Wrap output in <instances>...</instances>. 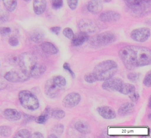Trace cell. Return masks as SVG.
<instances>
[{"instance_id": "cell-43", "label": "cell", "mask_w": 151, "mask_h": 138, "mask_svg": "<svg viewBox=\"0 0 151 138\" xmlns=\"http://www.w3.org/2000/svg\"><path fill=\"white\" fill-rule=\"evenodd\" d=\"M11 32V29L7 27L0 28V34L2 35H5Z\"/></svg>"}, {"instance_id": "cell-38", "label": "cell", "mask_w": 151, "mask_h": 138, "mask_svg": "<svg viewBox=\"0 0 151 138\" xmlns=\"http://www.w3.org/2000/svg\"><path fill=\"white\" fill-rule=\"evenodd\" d=\"M129 97L132 102H136L139 99V95L137 92H136L134 91V92L129 94Z\"/></svg>"}, {"instance_id": "cell-9", "label": "cell", "mask_w": 151, "mask_h": 138, "mask_svg": "<svg viewBox=\"0 0 151 138\" xmlns=\"http://www.w3.org/2000/svg\"><path fill=\"white\" fill-rule=\"evenodd\" d=\"M45 93L47 96L51 98H55L57 97L60 92L63 88L57 85L52 80V78L47 80L45 84Z\"/></svg>"}, {"instance_id": "cell-29", "label": "cell", "mask_w": 151, "mask_h": 138, "mask_svg": "<svg viewBox=\"0 0 151 138\" xmlns=\"http://www.w3.org/2000/svg\"><path fill=\"white\" fill-rule=\"evenodd\" d=\"M30 133L27 129H22L19 130L14 136L15 138H29L30 137Z\"/></svg>"}, {"instance_id": "cell-31", "label": "cell", "mask_w": 151, "mask_h": 138, "mask_svg": "<svg viewBox=\"0 0 151 138\" xmlns=\"http://www.w3.org/2000/svg\"><path fill=\"white\" fill-rule=\"evenodd\" d=\"M9 19V14L8 11L0 9V23H3L6 22Z\"/></svg>"}, {"instance_id": "cell-5", "label": "cell", "mask_w": 151, "mask_h": 138, "mask_svg": "<svg viewBox=\"0 0 151 138\" xmlns=\"http://www.w3.org/2000/svg\"><path fill=\"white\" fill-rule=\"evenodd\" d=\"M37 63V57L32 53L26 52L19 56V62L20 69L22 71L28 74Z\"/></svg>"}, {"instance_id": "cell-11", "label": "cell", "mask_w": 151, "mask_h": 138, "mask_svg": "<svg viewBox=\"0 0 151 138\" xmlns=\"http://www.w3.org/2000/svg\"><path fill=\"white\" fill-rule=\"evenodd\" d=\"M80 100L81 96L78 93L71 92L64 97L63 100V105L67 108H73L76 106Z\"/></svg>"}, {"instance_id": "cell-37", "label": "cell", "mask_w": 151, "mask_h": 138, "mask_svg": "<svg viewBox=\"0 0 151 138\" xmlns=\"http://www.w3.org/2000/svg\"><path fill=\"white\" fill-rule=\"evenodd\" d=\"M63 4V0H52V6L55 9L60 8Z\"/></svg>"}, {"instance_id": "cell-23", "label": "cell", "mask_w": 151, "mask_h": 138, "mask_svg": "<svg viewBox=\"0 0 151 138\" xmlns=\"http://www.w3.org/2000/svg\"><path fill=\"white\" fill-rule=\"evenodd\" d=\"M135 89L136 88L134 85L130 83L123 82L122 84L120 85L118 92L124 95H129L134 92Z\"/></svg>"}, {"instance_id": "cell-15", "label": "cell", "mask_w": 151, "mask_h": 138, "mask_svg": "<svg viewBox=\"0 0 151 138\" xmlns=\"http://www.w3.org/2000/svg\"><path fill=\"white\" fill-rule=\"evenodd\" d=\"M87 8L91 14H99L103 9L102 1L101 0H90L87 4Z\"/></svg>"}, {"instance_id": "cell-16", "label": "cell", "mask_w": 151, "mask_h": 138, "mask_svg": "<svg viewBox=\"0 0 151 138\" xmlns=\"http://www.w3.org/2000/svg\"><path fill=\"white\" fill-rule=\"evenodd\" d=\"M89 38L87 33L80 32L76 35H74L71 39L72 44L75 46H79L83 45L84 42L88 41Z\"/></svg>"}, {"instance_id": "cell-41", "label": "cell", "mask_w": 151, "mask_h": 138, "mask_svg": "<svg viewBox=\"0 0 151 138\" xmlns=\"http://www.w3.org/2000/svg\"><path fill=\"white\" fill-rule=\"evenodd\" d=\"M8 42L9 45L12 46H17L19 43V41L18 39L15 36L10 37L8 40Z\"/></svg>"}, {"instance_id": "cell-3", "label": "cell", "mask_w": 151, "mask_h": 138, "mask_svg": "<svg viewBox=\"0 0 151 138\" xmlns=\"http://www.w3.org/2000/svg\"><path fill=\"white\" fill-rule=\"evenodd\" d=\"M18 98L21 105L27 109L34 110L39 107V101L37 97L29 90L20 91L18 94Z\"/></svg>"}, {"instance_id": "cell-40", "label": "cell", "mask_w": 151, "mask_h": 138, "mask_svg": "<svg viewBox=\"0 0 151 138\" xmlns=\"http://www.w3.org/2000/svg\"><path fill=\"white\" fill-rule=\"evenodd\" d=\"M9 62H10L11 64H13V65L18 64L19 56L15 55H11L9 58Z\"/></svg>"}, {"instance_id": "cell-6", "label": "cell", "mask_w": 151, "mask_h": 138, "mask_svg": "<svg viewBox=\"0 0 151 138\" xmlns=\"http://www.w3.org/2000/svg\"><path fill=\"white\" fill-rule=\"evenodd\" d=\"M116 39V36L113 32L107 31L93 37L91 40V43L94 46H103L113 43Z\"/></svg>"}, {"instance_id": "cell-20", "label": "cell", "mask_w": 151, "mask_h": 138, "mask_svg": "<svg viewBox=\"0 0 151 138\" xmlns=\"http://www.w3.org/2000/svg\"><path fill=\"white\" fill-rule=\"evenodd\" d=\"M47 5L46 0H34L33 9L37 15L42 14L45 10Z\"/></svg>"}, {"instance_id": "cell-1", "label": "cell", "mask_w": 151, "mask_h": 138, "mask_svg": "<svg viewBox=\"0 0 151 138\" xmlns=\"http://www.w3.org/2000/svg\"><path fill=\"white\" fill-rule=\"evenodd\" d=\"M119 56L126 68L129 70L148 65L151 62V51L143 46H124L119 51Z\"/></svg>"}, {"instance_id": "cell-4", "label": "cell", "mask_w": 151, "mask_h": 138, "mask_svg": "<svg viewBox=\"0 0 151 138\" xmlns=\"http://www.w3.org/2000/svg\"><path fill=\"white\" fill-rule=\"evenodd\" d=\"M133 15L143 16L150 11V2L143 0H124Z\"/></svg>"}, {"instance_id": "cell-21", "label": "cell", "mask_w": 151, "mask_h": 138, "mask_svg": "<svg viewBox=\"0 0 151 138\" xmlns=\"http://www.w3.org/2000/svg\"><path fill=\"white\" fill-rule=\"evenodd\" d=\"M4 115L7 119L11 121H17L21 117L20 113L14 109H5L4 110Z\"/></svg>"}, {"instance_id": "cell-18", "label": "cell", "mask_w": 151, "mask_h": 138, "mask_svg": "<svg viewBox=\"0 0 151 138\" xmlns=\"http://www.w3.org/2000/svg\"><path fill=\"white\" fill-rule=\"evenodd\" d=\"M75 129L81 133L88 134L91 132V127L88 123L83 120H78L74 124Z\"/></svg>"}, {"instance_id": "cell-32", "label": "cell", "mask_w": 151, "mask_h": 138, "mask_svg": "<svg viewBox=\"0 0 151 138\" xmlns=\"http://www.w3.org/2000/svg\"><path fill=\"white\" fill-rule=\"evenodd\" d=\"M84 80L88 83H92L97 81L94 74L92 73H88L84 75Z\"/></svg>"}, {"instance_id": "cell-27", "label": "cell", "mask_w": 151, "mask_h": 138, "mask_svg": "<svg viewBox=\"0 0 151 138\" xmlns=\"http://www.w3.org/2000/svg\"><path fill=\"white\" fill-rule=\"evenodd\" d=\"M65 115V112L60 109H56L52 110L51 116L56 119H61L64 117Z\"/></svg>"}, {"instance_id": "cell-17", "label": "cell", "mask_w": 151, "mask_h": 138, "mask_svg": "<svg viewBox=\"0 0 151 138\" xmlns=\"http://www.w3.org/2000/svg\"><path fill=\"white\" fill-rule=\"evenodd\" d=\"M46 66L42 63H37L29 73L30 77L37 79L40 78L45 72Z\"/></svg>"}, {"instance_id": "cell-28", "label": "cell", "mask_w": 151, "mask_h": 138, "mask_svg": "<svg viewBox=\"0 0 151 138\" xmlns=\"http://www.w3.org/2000/svg\"><path fill=\"white\" fill-rule=\"evenodd\" d=\"M11 128L8 126H0V134L2 137H9L11 134Z\"/></svg>"}, {"instance_id": "cell-8", "label": "cell", "mask_w": 151, "mask_h": 138, "mask_svg": "<svg viewBox=\"0 0 151 138\" xmlns=\"http://www.w3.org/2000/svg\"><path fill=\"white\" fill-rule=\"evenodd\" d=\"M150 35V29L147 28H139L133 30L130 33L132 39L136 42H143L146 41Z\"/></svg>"}, {"instance_id": "cell-50", "label": "cell", "mask_w": 151, "mask_h": 138, "mask_svg": "<svg viewBox=\"0 0 151 138\" xmlns=\"http://www.w3.org/2000/svg\"><path fill=\"white\" fill-rule=\"evenodd\" d=\"M24 1H25V2H28V1H29L30 0H24Z\"/></svg>"}, {"instance_id": "cell-44", "label": "cell", "mask_w": 151, "mask_h": 138, "mask_svg": "<svg viewBox=\"0 0 151 138\" xmlns=\"http://www.w3.org/2000/svg\"><path fill=\"white\" fill-rule=\"evenodd\" d=\"M50 31L54 34L58 35L61 31V28L60 26H54L50 28Z\"/></svg>"}, {"instance_id": "cell-42", "label": "cell", "mask_w": 151, "mask_h": 138, "mask_svg": "<svg viewBox=\"0 0 151 138\" xmlns=\"http://www.w3.org/2000/svg\"><path fill=\"white\" fill-rule=\"evenodd\" d=\"M63 68L65 70H66L67 71H68L70 74L71 75V76L74 78H75V73L73 72V71L72 70V69L70 68V65L68 63H64V65H63Z\"/></svg>"}, {"instance_id": "cell-19", "label": "cell", "mask_w": 151, "mask_h": 138, "mask_svg": "<svg viewBox=\"0 0 151 138\" xmlns=\"http://www.w3.org/2000/svg\"><path fill=\"white\" fill-rule=\"evenodd\" d=\"M134 109V106L132 103L126 102L123 103L119 109V115L122 116L132 114Z\"/></svg>"}, {"instance_id": "cell-14", "label": "cell", "mask_w": 151, "mask_h": 138, "mask_svg": "<svg viewBox=\"0 0 151 138\" xmlns=\"http://www.w3.org/2000/svg\"><path fill=\"white\" fill-rule=\"evenodd\" d=\"M99 114L104 119H113L116 117V114L114 110L107 106H100L97 108Z\"/></svg>"}, {"instance_id": "cell-33", "label": "cell", "mask_w": 151, "mask_h": 138, "mask_svg": "<svg viewBox=\"0 0 151 138\" xmlns=\"http://www.w3.org/2000/svg\"><path fill=\"white\" fill-rule=\"evenodd\" d=\"M127 78L132 82H136L140 78V74L136 72H131L127 75Z\"/></svg>"}, {"instance_id": "cell-47", "label": "cell", "mask_w": 151, "mask_h": 138, "mask_svg": "<svg viewBox=\"0 0 151 138\" xmlns=\"http://www.w3.org/2000/svg\"><path fill=\"white\" fill-rule=\"evenodd\" d=\"M48 137H55V138H57V136L55 134H50V135L48 136Z\"/></svg>"}, {"instance_id": "cell-46", "label": "cell", "mask_w": 151, "mask_h": 138, "mask_svg": "<svg viewBox=\"0 0 151 138\" xmlns=\"http://www.w3.org/2000/svg\"><path fill=\"white\" fill-rule=\"evenodd\" d=\"M6 83L4 80L0 79V90L4 89L6 87Z\"/></svg>"}, {"instance_id": "cell-25", "label": "cell", "mask_w": 151, "mask_h": 138, "mask_svg": "<svg viewBox=\"0 0 151 138\" xmlns=\"http://www.w3.org/2000/svg\"><path fill=\"white\" fill-rule=\"evenodd\" d=\"M4 6L8 11H14L17 6V0H2Z\"/></svg>"}, {"instance_id": "cell-39", "label": "cell", "mask_w": 151, "mask_h": 138, "mask_svg": "<svg viewBox=\"0 0 151 138\" xmlns=\"http://www.w3.org/2000/svg\"><path fill=\"white\" fill-rule=\"evenodd\" d=\"M67 4L71 9L74 10L77 8L78 0H67Z\"/></svg>"}, {"instance_id": "cell-45", "label": "cell", "mask_w": 151, "mask_h": 138, "mask_svg": "<svg viewBox=\"0 0 151 138\" xmlns=\"http://www.w3.org/2000/svg\"><path fill=\"white\" fill-rule=\"evenodd\" d=\"M30 137H32V138H43L44 136H43V135L41 133H40L38 132H37L34 133L30 136Z\"/></svg>"}, {"instance_id": "cell-30", "label": "cell", "mask_w": 151, "mask_h": 138, "mask_svg": "<svg viewBox=\"0 0 151 138\" xmlns=\"http://www.w3.org/2000/svg\"><path fill=\"white\" fill-rule=\"evenodd\" d=\"M64 131V126L62 124H55L52 127V133L53 134L61 136Z\"/></svg>"}, {"instance_id": "cell-34", "label": "cell", "mask_w": 151, "mask_h": 138, "mask_svg": "<svg viewBox=\"0 0 151 138\" xmlns=\"http://www.w3.org/2000/svg\"><path fill=\"white\" fill-rule=\"evenodd\" d=\"M63 33L66 38H67L70 39H72V38H73V36L74 35L73 30L70 28H64L63 31Z\"/></svg>"}, {"instance_id": "cell-7", "label": "cell", "mask_w": 151, "mask_h": 138, "mask_svg": "<svg viewBox=\"0 0 151 138\" xmlns=\"http://www.w3.org/2000/svg\"><path fill=\"white\" fill-rule=\"evenodd\" d=\"M30 76L20 70L19 71L11 70L5 73L4 78L11 82H24L28 80Z\"/></svg>"}, {"instance_id": "cell-22", "label": "cell", "mask_w": 151, "mask_h": 138, "mask_svg": "<svg viewBox=\"0 0 151 138\" xmlns=\"http://www.w3.org/2000/svg\"><path fill=\"white\" fill-rule=\"evenodd\" d=\"M41 49L45 53L50 55H54L58 53V50L55 46L50 42H44L40 45Z\"/></svg>"}, {"instance_id": "cell-35", "label": "cell", "mask_w": 151, "mask_h": 138, "mask_svg": "<svg viewBox=\"0 0 151 138\" xmlns=\"http://www.w3.org/2000/svg\"><path fill=\"white\" fill-rule=\"evenodd\" d=\"M49 117H50L48 115H47L46 114L42 113V115H41L40 116H39L38 117H37L35 119V121L38 123L43 124V123H45L47 122V120H48V119Z\"/></svg>"}, {"instance_id": "cell-24", "label": "cell", "mask_w": 151, "mask_h": 138, "mask_svg": "<svg viewBox=\"0 0 151 138\" xmlns=\"http://www.w3.org/2000/svg\"><path fill=\"white\" fill-rule=\"evenodd\" d=\"M44 38V35L42 32L40 31H34L31 35V39L32 41L35 43H40L42 42Z\"/></svg>"}, {"instance_id": "cell-36", "label": "cell", "mask_w": 151, "mask_h": 138, "mask_svg": "<svg viewBox=\"0 0 151 138\" xmlns=\"http://www.w3.org/2000/svg\"><path fill=\"white\" fill-rule=\"evenodd\" d=\"M143 84L147 86L150 87L151 86V74L150 72H149L145 76L143 79Z\"/></svg>"}, {"instance_id": "cell-49", "label": "cell", "mask_w": 151, "mask_h": 138, "mask_svg": "<svg viewBox=\"0 0 151 138\" xmlns=\"http://www.w3.org/2000/svg\"><path fill=\"white\" fill-rule=\"evenodd\" d=\"M143 1H145V2H150V0H143Z\"/></svg>"}, {"instance_id": "cell-26", "label": "cell", "mask_w": 151, "mask_h": 138, "mask_svg": "<svg viewBox=\"0 0 151 138\" xmlns=\"http://www.w3.org/2000/svg\"><path fill=\"white\" fill-rule=\"evenodd\" d=\"M53 81L60 87L64 89L66 85V80L65 78L60 75H56L52 78Z\"/></svg>"}, {"instance_id": "cell-48", "label": "cell", "mask_w": 151, "mask_h": 138, "mask_svg": "<svg viewBox=\"0 0 151 138\" xmlns=\"http://www.w3.org/2000/svg\"><path fill=\"white\" fill-rule=\"evenodd\" d=\"M105 2H110L111 0H103Z\"/></svg>"}, {"instance_id": "cell-12", "label": "cell", "mask_w": 151, "mask_h": 138, "mask_svg": "<svg viewBox=\"0 0 151 138\" xmlns=\"http://www.w3.org/2000/svg\"><path fill=\"white\" fill-rule=\"evenodd\" d=\"M78 26L81 32L88 33H93L96 31L97 25L92 21L88 19H83L79 21Z\"/></svg>"}, {"instance_id": "cell-10", "label": "cell", "mask_w": 151, "mask_h": 138, "mask_svg": "<svg viewBox=\"0 0 151 138\" xmlns=\"http://www.w3.org/2000/svg\"><path fill=\"white\" fill-rule=\"evenodd\" d=\"M123 82V80L120 78L112 77L104 81L102 84V87L103 89L109 92L118 91Z\"/></svg>"}, {"instance_id": "cell-13", "label": "cell", "mask_w": 151, "mask_h": 138, "mask_svg": "<svg viewBox=\"0 0 151 138\" xmlns=\"http://www.w3.org/2000/svg\"><path fill=\"white\" fill-rule=\"evenodd\" d=\"M121 18L120 14L114 11H106L100 14L99 19L103 22H114L119 21Z\"/></svg>"}, {"instance_id": "cell-2", "label": "cell", "mask_w": 151, "mask_h": 138, "mask_svg": "<svg viewBox=\"0 0 151 138\" xmlns=\"http://www.w3.org/2000/svg\"><path fill=\"white\" fill-rule=\"evenodd\" d=\"M118 68L117 63L113 60H106L97 64L94 68L93 73L97 80L104 81L112 78Z\"/></svg>"}]
</instances>
